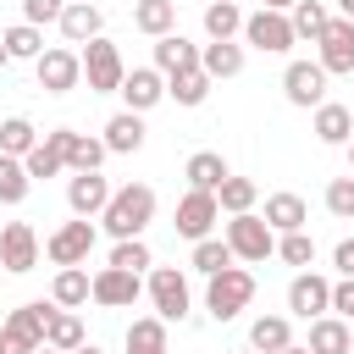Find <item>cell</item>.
Here are the masks:
<instances>
[{"label": "cell", "instance_id": "obj_4", "mask_svg": "<svg viewBox=\"0 0 354 354\" xmlns=\"http://www.w3.org/2000/svg\"><path fill=\"white\" fill-rule=\"evenodd\" d=\"M243 44H254L260 55H282V50H293V44H299V33H293V17H288V11H271V6H260L254 17H243Z\"/></svg>", "mask_w": 354, "mask_h": 354}, {"label": "cell", "instance_id": "obj_20", "mask_svg": "<svg viewBox=\"0 0 354 354\" xmlns=\"http://www.w3.org/2000/svg\"><path fill=\"white\" fill-rule=\"evenodd\" d=\"M155 66H160L166 77L194 72V66H199V44H194V39H183V33H160V39H155Z\"/></svg>", "mask_w": 354, "mask_h": 354}, {"label": "cell", "instance_id": "obj_46", "mask_svg": "<svg viewBox=\"0 0 354 354\" xmlns=\"http://www.w3.org/2000/svg\"><path fill=\"white\" fill-rule=\"evenodd\" d=\"M332 266H337V277H354V238H343L332 249Z\"/></svg>", "mask_w": 354, "mask_h": 354}, {"label": "cell", "instance_id": "obj_13", "mask_svg": "<svg viewBox=\"0 0 354 354\" xmlns=\"http://www.w3.org/2000/svg\"><path fill=\"white\" fill-rule=\"evenodd\" d=\"M288 310H293L299 321L326 315V310H332V282H326L321 271H299V277L288 282Z\"/></svg>", "mask_w": 354, "mask_h": 354}, {"label": "cell", "instance_id": "obj_53", "mask_svg": "<svg viewBox=\"0 0 354 354\" xmlns=\"http://www.w3.org/2000/svg\"><path fill=\"white\" fill-rule=\"evenodd\" d=\"M348 171H354V138H348Z\"/></svg>", "mask_w": 354, "mask_h": 354}, {"label": "cell", "instance_id": "obj_30", "mask_svg": "<svg viewBox=\"0 0 354 354\" xmlns=\"http://www.w3.org/2000/svg\"><path fill=\"white\" fill-rule=\"evenodd\" d=\"M122 343H127V354H171V348H166V321H160V315H138V321L127 326Z\"/></svg>", "mask_w": 354, "mask_h": 354}, {"label": "cell", "instance_id": "obj_8", "mask_svg": "<svg viewBox=\"0 0 354 354\" xmlns=\"http://www.w3.org/2000/svg\"><path fill=\"white\" fill-rule=\"evenodd\" d=\"M221 221V199L210 194V188H188L183 199H177V238H188V243H199V238H210V227Z\"/></svg>", "mask_w": 354, "mask_h": 354}, {"label": "cell", "instance_id": "obj_33", "mask_svg": "<svg viewBox=\"0 0 354 354\" xmlns=\"http://www.w3.org/2000/svg\"><path fill=\"white\" fill-rule=\"evenodd\" d=\"M44 343H50V348H61V354H72V348H77V343H88V337H83V321H77L72 310H61V304H55V315H50V326H44Z\"/></svg>", "mask_w": 354, "mask_h": 354}, {"label": "cell", "instance_id": "obj_56", "mask_svg": "<svg viewBox=\"0 0 354 354\" xmlns=\"http://www.w3.org/2000/svg\"><path fill=\"white\" fill-rule=\"evenodd\" d=\"M177 6H183V0H177Z\"/></svg>", "mask_w": 354, "mask_h": 354}, {"label": "cell", "instance_id": "obj_36", "mask_svg": "<svg viewBox=\"0 0 354 354\" xmlns=\"http://www.w3.org/2000/svg\"><path fill=\"white\" fill-rule=\"evenodd\" d=\"M232 260H238V254H232V243H227V238H199L188 266H194V271H205V277H216V271H227Z\"/></svg>", "mask_w": 354, "mask_h": 354}, {"label": "cell", "instance_id": "obj_26", "mask_svg": "<svg viewBox=\"0 0 354 354\" xmlns=\"http://www.w3.org/2000/svg\"><path fill=\"white\" fill-rule=\"evenodd\" d=\"M183 177H188V188H210V194H216L232 171H227V160H221L216 149H194V155H188V166H183Z\"/></svg>", "mask_w": 354, "mask_h": 354}, {"label": "cell", "instance_id": "obj_43", "mask_svg": "<svg viewBox=\"0 0 354 354\" xmlns=\"http://www.w3.org/2000/svg\"><path fill=\"white\" fill-rule=\"evenodd\" d=\"M111 266H122V271H144V266H149V243H144V238H116Z\"/></svg>", "mask_w": 354, "mask_h": 354}, {"label": "cell", "instance_id": "obj_16", "mask_svg": "<svg viewBox=\"0 0 354 354\" xmlns=\"http://www.w3.org/2000/svg\"><path fill=\"white\" fill-rule=\"evenodd\" d=\"M122 100H127V111H149V105H160L166 100V72L160 66H133L127 77H122Z\"/></svg>", "mask_w": 354, "mask_h": 354}, {"label": "cell", "instance_id": "obj_22", "mask_svg": "<svg viewBox=\"0 0 354 354\" xmlns=\"http://www.w3.org/2000/svg\"><path fill=\"white\" fill-rule=\"evenodd\" d=\"M105 149L111 155H138L144 149V116L138 111H116L105 122Z\"/></svg>", "mask_w": 354, "mask_h": 354}, {"label": "cell", "instance_id": "obj_35", "mask_svg": "<svg viewBox=\"0 0 354 354\" xmlns=\"http://www.w3.org/2000/svg\"><path fill=\"white\" fill-rule=\"evenodd\" d=\"M205 33H210V39H232V33H243V11H238V0H210V6H205Z\"/></svg>", "mask_w": 354, "mask_h": 354}, {"label": "cell", "instance_id": "obj_29", "mask_svg": "<svg viewBox=\"0 0 354 354\" xmlns=\"http://www.w3.org/2000/svg\"><path fill=\"white\" fill-rule=\"evenodd\" d=\"M288 343H293L288 315H254V326H249V348H260V354H282Z\"/></svg>", "mask_w": 354, "mask_h": 354}, {"label": "cell", "instance_id": "obj_19", "mask_svg": "<svg viewBox=\"0 0 354 354\" xmlns=\"http://www.w3.org/2000/svg\"><path fill=\"white\" fill-rule=\"evenodd\" d=\"M61 39L66 44H88V39H100V28H105V17H100V6L94 0H66V11H61Z\"/></svg>", "mask_w": 354, "mask_h": 354}, {"label": "cell", "instance_id": "obj_50", "mask_svg": "<svg viewBox=\"0 0 354 354\" xmlns=\"http://www.w3.org/2000/svg\"><path fill=\"white\" fill-rule=\"evenodd\" d=\"M33 354H61V348H50V343H39V348H33Z\"/></svg>", "mask_w": 354, "mask_h": 354}, {"label": "cell", "instance_id": "obj_37", "mask_svg": "<svg viewBox=\"0 0 354 354\" xmlns=\"http://www.w3.org/2000/svg\"><path fill=\"white\" fill-rule=\"evenodd\" d=\"M288 17H293V33H299V39H310V44H315V39L326 33V22H332V11H326L321 0H299Z\"/></svg>", "mask_w": 354, "mask_h": 354}, {"label": "cell", "instance_id": "obj_52", "mask_svg": "<svg viewBox=\"0 0 354 354\" xmlns=\"http://www.w3.org/2000/svg\"><path fill=\"white\" fill-rule=\"evenodd\" d=\"M6 61H11V50H6V44H0V66H6Z\"/></svg>", "mask_w": 354, "mask_h": 354}, {"label": "cell", "instance_id": "obj_42", "mask_svg": "<svg viewBox=\"0 0 354 354\" xmlns=\"http://www.w3.org/2000/svg\"><path fill=\"white\" fill-rule=\"evenodd\" d=\"M326 210H332L337 221H354V171L326 183Z\"/></svg>", "mask_w": 354, "mask_h": 354}, {"label": "cell", "instance_id": "obj_45", "mask_svg": "<svg viewBox=\"0 0 354 354\" xmlns=\"http://www.w3.org/2000/svg\"><path fill=\"white\" fill-rule=\"evenodd\" d=\"M332 315L354 321V277H337V282H332Z\"/></svg>", "mask_w": 354, "mask_h": 354}, {"label": "cell", "instance_id": "obj_38", "mask_svg": "<svg viewBox=\"0 0 354 354\" xmlns=\"http://www.w3.org/2000/svg\"><path fill=\"white\" fill-rule=\"evenodd\" d=\"M0 44L11 50V61H39V55H44V39H39V28H33V22L6 28V33H0Z\"/></svg>", "mask_w": 354, "mask_h": 354}, {"label": "cell", "instance_id": "obj_21", "mask_svg": "<svg viewBox=\"0 0 354 354\" xmlns=\"http://www.w3.org/2000/svg\"><path fill=\"white\" fill-rule=\"evenodd\" d=\"M310 354H354V337H348V321L343 315H315L310 321Z\"/></svg>", "mask_w": 354, "mask_h": 354}, {"label": "cell", "instance_id": "obj_48", "mask_svg": "<svg viewBox=\"0 0 354 354\" xmlns=\"http://www.w3.org/2000/svg\"><path fill=\"white\" fill-rule=\"evenodd\" d=\"M72 354H105V348H94V343H77V348H72Z\"/></svg>", "mask_w": 354, "mask_h": 354}, {"label": "cell", "instance_id": "obj_23", "mask_svg": "<svg viewBox=\"0 0 354 354\" xmlns=\"http://www.w3.org/2000/svg\"><path fill=\"white\" fill-rule=\"evenodd\" d=\"M315 138L321 144H348L354 138V111L337 105V100H321L315 105Z\"/></svg>", "mask_w": 354, "mask_h": 354}, {"label": "cell", "instance_id": "obj_47", "mask_svg": "<svg viewBox=\"0 0 354 354\" xmlns=\"http://www.w3.org/2000/svg\"><path fill=\"white\" fill-rule=\"evenodd\" d=\"M266 6H271V11H293L299 0H266Z\"/></svg>", "mask_w": 354, "mask_h": 354}, {"label": "cell", "instance_id": "obj_7", "mask_svg": "<svg viewBox=\"0 0 354 354\" xmlns=\"http://www.w3.org/2000/svg\"><path fill=\"white\" fill-rule=\"evenodd\" d=\"M149 304H155L160 321H188V310H194L188 277H183L177 266H155V271H149Z\"/></svg>", "mask_w": 354, "mask_h": 354}, {"label": "cell", "instance_id": "obj_2", "mask_svg": "<svg viewBox=\"0 0 354 354\" xmlns=\"http://www.w3.org/2000/svg\"><path fill=\"white\" fill-rule=\"evenodd\" d=\"M50 315H55V304H44V299H33V304H17V310L0 321V354H33V348L44 343V326H50Z\"/></svg>", "mask_w": 354, "mask_h": 354}, {"label": "cell", "instance_id": "obj_24", "mask_svg": "<svg viewBox=\"0 0 354 354\" xmlns=\"http://www.w3.org/2000/svg\"><path fill=\"white\" fill-rule=\"evenodd\" d=\"M50 299H55L61 310H77V304H88V299H94V277H88L83 266H61V271H55Z\"/></svg>", "mask_w": 354, "mask_h": 354}, {"label": "cell", "instance_id": "obj_9", "mask_svg": "<svg viewBox=\"0 0 354 354\" xmlns=\"http://www.w3.org/2000/svg\"><path fill=\"white\" fill-rule=\"evenodd\" d=\"M326 66L321 61H288V72H282V94H288V105H299V111H315L321 100H326Z\"/></svg>", "mask_w": 354, "mask_h": 354}, {"label": "cell", "instance_id": "obj_15", "mask_svg": "<svg viewBox=\"0 0 354 354\" xmlns=\"http://www.w3.org/2000/svg\"><path fill=\"white\" fill-rule=\"evenodd\" d=\"M138 293H144L138 271H122V266H100V271H94V304H105V310H127Z\"/></svg>", "mask_w": 354, "mask_h": 354}, {"label": "cell", "instance_id": "obj_28", "mask_svg": "<svg viewBox=\"0 0 354 354\" xmlns=\"http://www.w3.org/2000/svg\"><path fill=\"white\" fill-rule=\"evenodd\" d=\"M133 28L160 39V33H177V0H138L133 6Z\"/></svg>", "mask_w": 354, "mask_h": 354}, {"label": "cell", "instance_id": "obj_40", "mask_svg": "<svg viewBox=\"0 0 354 354\" xmlns=\"http://www.w3.org/2000/svg\"><path fill=\"white\" fill-rule=\"evenodd\" d=\"M216 199H221V210H227V216H243V210H254L260 188H254L249 177H227V183L216 188Z\"/></svg>", "mask_w": 354, "mask_h": 354}, {"label": "cell", "instance_id": "obj_39", "mask_svg": "<svg viewBox=\"0 0 354 354\" xmlns=\"http://www.w3.org/2000/svg\"><path fill=\"white\" fill-rule=\"evenodd\" d=\"M33 144H39V127L28 116H6L0 122V155H28Z\"/></svg>", "mask_w": 354, "mask_h": 354}, {"label": "cell", "instance_id": "obj_31", "mask_svg": "<svg viewBox=\"0 0 354 354\" xmlns=\"http://www.w3.org/2000/svg\"><path fill=\"white\" fill-rule=\"evenodd\" d=\"M105 155H111L105 138H88V133H72V127H66V166H72V171H100Z\"/></svg>", "mask_w": 354, "mask_h": 354}, {"label": "cell", "instance_id": "obj_41", "mask_svg": "<svg viewBox=\"0 0 354 354\" xmlns=\"http://www.w3.org/2000/svg\"><path fill=\"white\" fill-rule=\"evenodd\" d=\"M277 254H282L288 266L310 271V266H315V238H310L304 227H299V232H282V238H277Z\"/></svg>", "mask_w": 354, "mask_h": 354}, {"label": "cell", "instance_id": "obj_12", "mask_svg": "<svg viewBox=\"0 0 354 354\" xmlns=\"http://www.w3.org/2000/svg\"><path fill=\"white\" fill-rule=\"evenodd\" d=\"M315 50H321L315 61H321L332 77H348V72H354V17H332L326 33L315 39Z\"/></svg>", "mask_w": 354, "mask_h": 354}, {"label": "cell", "instance_id": "obj_1", "mask_svg": "<svg viewBox=\"0 0 354 354\" xmlns=\"http://www.w3.org/2000/svg\"><path fill=\"white\" fill-rule=\"evenodd\" d=\"M100 221H105L111 238H144V227L155 221V188H149V183H127V188H116L111 205L100 210Z\"/></svg>", "mask_w": 354, "mask_h": 354}, {"label": "cell", "instance_id": "obj_55", "mask_svg": "<svg viewBox=\"0 0 354 354\" xmlns=\"http://www.w3.org/2000/svg\"><path fill=\"white\" fill-rule=\"evenodd\" d=\"M243 354H260V348H243Z\"/></svg>", "mask_w": 354, "mask_h": 354}, {"label": "cell", "instance_id": "obj_3", "mask_svg": "<svg viewBox=\"0 0 354 354\" xmlns=\"http://www.w3.org/2000/svg\"><path fill=\"white\" fill-rule=\"evenodd\" d=\"M221 238H227V243H232V254H238V260H249V266H260V260H271V254H277V232H271V221H266V216H254V210L232 216Z\"/></svg>", "mask_w": 354, "mask_h": 354}, {"label": "cell", "instance_id": "obj_6", "mask_svg": "<svg viewBox=\"0 0 354 354\" xmlns=\"http://www.w3.org/2000/svg\"><path fill=\"white\" fill-rule=\"evenodd\" d=\"M249 299H254V277H249L243 266L216 271V277H210V288H205V310H210L216 321H232V315H238Z\"/></svg>", "mask_w": 354, "mask_h": 354}, {"label": "cell", "instance_id": "obj_25", "mask_svg": "<svg viewBox=\"0 0 354 354\" xmlns=\"http://www.w3.org/2000/svg\"><path fill=\"white\" fill-rule=\"evenodd\" d=\"M199 66H205L210 77H238V72H243V44L210 39V44H199Z\"/></svg>", "mask_w": 354, "mask_h": 354}, {"label": "cell", "instance_id": "obj_34", "mask_svg": "<svg viewBox=\"0 0 354 354\" xmlns=\"http://www.w3.org/2000/svg\"><path fill=\"white\" fill-rule=\"evenodd\" d=\"M28 188H33V177H28L22 155H0V205H22Z\"/></svg>", "mask_w": 354, "mask_h": 354}, {"label": "cell", "instance_id": "obj_11", "mask_svg": "<svg viewBox=\"0 0 354 354\" xmlns=\"http://www.w3.org/2000/svg\"><path fill=\"white\" fill-rule=\"evenodd\" d=\"M33 72H39V88L44 94H72L83 83V50H44L33 61Z\"/></svg>", "mask_w": 354, "mask_h": 354}, {"label": "cell", "instance_id": "obj_54", "mask_svg": "<svg viewBox=\"0 0 354 354\" xmlns=\"http://www.w3.org/2000/svg\"><path fill=\"white\" fill-rule=\"evenodd\" d=\"M348 337H354V321H348Z\"/></svg>", "mask_w": 354, "mask_h": 354}, {"label": "cell", "instance_id": "obj_51", "mask_svg": "<svg viewBox=\"0 0 354 354\" xmlns=\"http://www.w3.org/2000/svg\"><path fill=\"white\" fill-rule=\"evenodd\" d=\"M337 6H343V17H354V0H337Z\"/></svg>", "mask_w": 354, "mask_h": 354}, {"label": "cell", "instance_id": "obj_10", "mask_svg": "<svg viewBox=\"0 0 354 354\" xmlns=\"http://www.w3.org/2000/svg\"><path fill=\"white\" fill-rule=\"evenodd\" d=\"M44 254H50V266H83V260L94 254V227H88V216L61 221V227L44 238Z\"/></svg>", "mask_w": 354, "mask_h": 354}, {"label": "cell", "instance_id": "obj_32", "mask_svg": "<svg viewBox=\"0 0 354 354\" xmlns=\"http://www.w3.org/2000/svg\"><path fill=\"white\" fill-rule=\"evenodd\" d=\"M210 72L205 66H194V72H177V77H166V94L177 100V105H205V94H210Z\"/></svg>", "mask_w": 354, "mask_h": 354}, {"label": "cell", "instance_id": "obj_44", "mask_svg": "<svg viewBox=\"0 0 354 354\" xmlns=\"http://www.w3.org/2000/svg\"><path fill=\"white\" fill-rule=\"evenodd\" d=\"M61 11H66V0H22V22H33V28L61 22Z\"/></svg>", "mask_w": 354, "mask_h": 354}, {"label": "cell", "instance_id": "obj_49", "mask_svg": "<svg viewBox=\"0 0 354 354\" xmlns=\"http://www.w3.org/2000/svg\"><path fill=\"white\" fill-rule=\"evenodd\" d=\"M282 354H310V343H304V348H299V343H288V348H282Z\"/></svg>", "mask_w": 354, "mask_h": 354}, {"label": "cell", "instance_id": "obj_17", "mask_svg": "<svg viewBox=\"0 0 354 354\" xmlns=\"http://www.w3.org/2000/svg\"><path fill=\"white\" fill-rule=\"evenodd\" d=\"M22 166H28V177H39V183H44V177H61V171H66V127H50V133L22 155Z\"/></svg>", "mask_w": 354, "mask_h": 354}, {"label": "cell", "instance_id": "obj_14", "mask_svg": "<svg viewBox=\"0 0 354 354\" xmlns=\"http://www.w3.org/2000/svg\"><path fill=\"white\" fill-rule=\"evenodd\" d=\"M0 266L6 271H33L39 266V232L28 221H6L0 227Z\"/></svg>", "mask_w": 354, "mask_h": 354}, {"label": "cell", "instance_id": "obj_27", "mask_svg": "<svg viewBox=\"0 0 354 354\" xmlns=\"http://www.w3.org/2000/svg\"><path fill=\"white\" fill-rule=\"evenodd\" d=\"M266 221H271V232L282 238V232H299V227L310 221V210H304L299 194H266Z\"/></svg>", "mask_w": 354, "mask_h": 354}, {"label": "cell", "instance_id": "obj_5", "mask_svg": "<svg viewBox=\"0 0 354 354\" xmlns=\"http://www.w3.org/2000/svg\"><path fill=\"white\" fill-rule=\"evenodd\" d=\"M83 77H88V94H122L127 66H122V50H116L105 33L83 44Z\"/></svg>", "mask_w": 354, "mask_h": 354}, {"label": "cell", "instance_id": "obj_18", "mask_svg": "<svg viewBox=\"0 0 354 354\" xmlns=\"http://www.w3.org/2000/svg\"><path fill=\"white\" fill-rule=\"evenodd\" d=\"M111 183L100 177V171H77L72 183H66V205H72V216H100L105 205H111Z\"/></svg>", "mask_w": 354, "mask_h": 354}]
</instances>
